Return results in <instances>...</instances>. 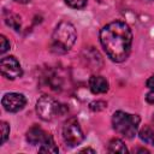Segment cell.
Masks as SVG:
<instances>
[{
	"instance_id": "obj_1",
	"label": "cell",
	"mask_w": 154,
	"mask_h": 154,
	"mask_svg": "<svg viewBox=\"0 0 154 154\" xmlns=\"http://www.w3.org/2000/svg\"><path fill=\"white\" fill-rule=\"evenodd\" d=\"M100 42L111 60L122 63L128 58L131 49V29L124 22H111L101 29Z\"/></svg>"
},
{
	"instance_id": "obj_2",
	"label": "cell",
	"mask_w": 154,
	"mask_h": 154,
	"mask_svg": "<svg viewBox=\"0 0 154 154\" xmlns=\"http://www.w3.org/2000/svg\"><path fill=\"white\" fill-rule=\"evenodd\" d=\"M77 38L76 29L70 22H60L52 35V49L55 53H66Z\"/></svg>"
},
{
	"instance_id": "obj_3",
	"label": "cell",
	"mask_w": 154,
	"mask_h": 154,
	"mask_svg": "<svg viewBox=\"0 0 154 154\" xmlns=\"http://www.w3.org/2000/svg\"><path fill=\"white\" fill-rule=\"evenodd\" d=\"M112 124H113V129L118 134L128 138H132L137 132L140 117L136 114L125 113L123 111H117L112 117Z\"/></svg>"
},
{
	"instance_id": "obj_4",
	"label": "cell",
	"mask_w": 154,
	"mask_h": 154,
	"mask_svg": "<svg viewBox=\"0 0 154 154\" xmlns=\"http://www.w3.org/2000/svg\"><path fill=\"white\" fill-rule=\"evenodd\" d=\"M36 112L41 119L48 122L60 117L65 112V108L52 96H41L36 102Z\"/></svg>"
},
{
	"instance_id": "obj_5",
	"label": "cell",
	"mask_w": 154,
	"mask_h": 154,
	"mask_svg": "<svg viewBox=\"0 0 154 154\" xmlns=\"http://www.w3.org/2000/svg\"><path fill=\"white\" fill-rule=\"evenodd\" d=\"M63 138H64L65 143L70 147L78 146L83 141L84 135H83V131H82V129H81V126L76 119L72 118L64 124Z\"/></svg>"
},
{
	"instance_id": "obj_6",
	"label": "cell",
	"mask_w": 154,
	"mask_h": 154,
	"mask_svg": "<svg viewBox=\"0 0 154 154\" xmlns=\"http://www.w3.org/2000/svg\"><path fill=\"white\" fill-rule=\"evenodd\" d=\"M0 69L4 77L7 79H14L22 76V67L19 61L14 57H5L0 61Z\"/></svg>"
},
{
	"instance_id": "obj_7",
	"label": "cell",
	"mask_w": 154,
	"mask_h": 154,
	"mask_svg": "<svg viewBox=\"0 0 154 154\" xmlns=\"http://www.w3.org/2000/svg\"><path fill=\"white\" fill-rule=\"evenodd\" d=\"M1 103L7 112H18L25 106L26 100H25V96L23 94L8 93V94L4 95Z\"/></svg>"
},
{
	"instance_id": "obj_8",
	"label": "cell",
	"mask_w": 154,
	"mask_h": 154,
	"mask_svg": "<svg viewBox=\"0 0 154 154\" xmlns=\"http://www.w3.org/2000/svg\"><path fill=\"white\" fill-rule=\"evenodd\" d=\"M48 136H49V134H47L40 126H31L26 132V141L32 146L42 144L48 138Z\"/></svg>"
},
{
	"instance_id": "obj_9",
	"label": "cell",
	"mask_w": 154,
	"mask_h": 154,
	"mask_svg": "<svg viewBox=\"0 0 154 154\" xmlns=\"http://www.w3.org/2000/svg\"><path fill=\"white\" fill-rule=\"evenodd\" d=\"M89 88L94 94H103L108 90V82L102 76H91L89 79Z\"/></svg>"
},
{
	"instance_id": "obj_10",
	"label": "cell",
	"mask_w": 154,
	"mask_h": 154,
	"mask_svg": "<svg viewBox=\"0 0 154 154\" xmlns=\"http://www.w3.org/2000/svg\"><path fill=\"white\" fill-rule=\"evenodd\" d=\"M108 152L111 153H122V154H125L128 152L124 142L119 138H113L109 141L108 143Z\"/></svg>"
},
{
	"instance_id": "obj_11",
	"label": "cell",
	"mask_w": 154,
	"mask_h": 154,
	"mask_svg": "<svg viewBox=\"0 0 154 154\" xmlns=\"http://www.w3.org/2000/svg\"><path fill=\"white\" fill-rule=\"evenodd\" d=\"M38 150H40L41 153H58L59 149H58V147L55 146L53 137L49 135L48 138L41 144V147H40Z\"/></svg>"
},
{
	"instance_id": "obj_12",
	"label": "cell",
	"mask_w": 154,
	"mask_h": 154,
	"mask_svg": "<svg viewBox=\"0 0 154 154\" xmlns=\"http://www.w3.org/2000/svg\"><path fill=\"white\" fill-rule=\"evenodd\" d=\"M138 135H140V138H141L143 142L154 146V130H153V129H150L149 126H144V128L140 131Z\"/></svg>"
},
{
	"instance_id": "obj_13",
	"label": "cell",
	"mask_w": 154,
	"mask_h": 154,
	"mask_svg": "<svg viewBox=\"0 0 154 154\" xmlns=\"http://www.w3.org/2000/svg\"><path fill=\"white\" fill-rule=\"evenodd\" d=\"M5 22H6L7 25H10L11 28H13L16 31H18L20 29V17L18 14L10 13L7 17H5Z\"/></svg>"
},
{
	"instance_id": "obj_14",
	"label": "cell",
	"mask_w": 154,
	"mask_h": 154,
	"mask_svg": "<svg viewBox=\"0 0 154 154\" xmlns=\"http://www.w3.org/2000/svg\"><path fill=\"white\" fill-rule=\"evenodd\" d=\"M0 128H1V144H2L8 138V135H10V125L6 122H1Z\"/></svg>"
},
{
	"instance_id": "obj_15",
	"label": "cell",
	"mask_w": 154,
	"mask_h": 154,
	"mask_svg": "<svg viewBox=\"0 0 154 154\" xmlns=\"http://www.w3.org/2000/svg\"><path fill=\"white\" fill-rule=\"evenodd\" d=\"M65 2H66L70 7L78 10V8H83V7L87 5L88 0H65Z\"/></svg>"
},
{
	"instance_id": "obj_16",
	"label": "cell",
	"mask_w": 154,
	"mask_h": 154,
	"mask_svg": "<svg viewBox=\"0 0 154 154\" xmlns=\"http://www.w3.org/2000/svg\"><path fill=\"white\" fill-rule=\"evenodd\" d=\"M8 48H10V42L4 35H1L0 36V53H5Z\"/></svg>"
},
{
	"instance_id": "obj_17",
	"label": "cell",
	"mask_w": 154,
	"mask_h": 154,
	"mask_svg": "<svg viewBox=\"0 0 154 154\" xmlns=\"http://www.w3.org/2000/svg\"><path fill=\"white\" fill-rule=\"evenodd\" d=\"M147 87H148L150 90H154V75L148 78V81H147Z\"/></svg>"
},
{
	"instance_id": "obj_18",
	"label": "cell",
	"mask_w": 154,
	"mask_h": 154,
	"mask_svg": "<svg viewBox=\"0 0 154 154\" xmlns=\"http://www.w3.org/2000/svg\"><path fill=\"white\" fill-rule=\"evenodd\" d=\"M147 101L150 103H154V90H152L150 93L147 94Z\"/></svg>"
},
{
	"instance_id": "obj_19",
	"label": "cell",
	"mask_w": 154,
	"mask_h": 154,
	"mask_svg": "<svg viewBox=\"0 0 154 154\" xmlns=\"http://www.w3.org/2000/svg\"><path fill=\"white\" fill-rule=\"evenodd\" d=\"M82 152H90V153H95V150H93V149H89V148H85V149H83Z\"/></svg>"
},
{
	"instance_id": "obj_20",
	"label": "cell",
	"mask_w": 154,
	"mask_h": 154,
	"mask_svg": "<svg viewBox=\"0 0 154 154\" xmlns=\"http://www.w3.org/2000/svg\"><path fill=\"white\" fill-rule=\"evenodd\" d=\"M17 2H22V4H25V2H29L30 0H16Z\"/></svg>"
},
{
	"instance_id": "obj_21",
	"label": "cell",
	"mask_w": 154,
	"mask_h": 154,
	"mask_svg": "<svg viewBox=\"0 0 154 154\" xmlns=\"http://www.w3.org/2000/svg\"><path fill=\"white\" fill-rule=\"evenodd\" d=\"M153 123H154V114H153Z\"/></svg>"
}]
</instances>
